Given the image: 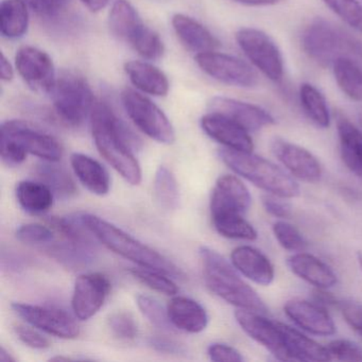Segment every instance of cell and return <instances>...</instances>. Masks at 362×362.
<instances>
[{
    "label": "cell",
    "mask_w": 362,
    "mask_h": 362,
    "mask_svg": "<svg viewBox=\"0 0 362 362\" xmlns=\"http://www.w3.org/2000/svg\"><path fill=\"white\" fill-rule=\"evenodd\" d=\"M93 139L99 153L130 185L141 182V168L133 153L137 139L107 103L97 101L90 113Z\"/></svg>",
    "instance_id": "obj_1"
},
{
    "label": "cell",
    "mask_w": 362,
    "mask_h": 362,
    "mask_svg": "<svg viewBox=\"0 0 362 362\" xmlns=\"http://www.w3.org/2000/svg\"><path fill=\"white\" fill-rule=\"evenodd\" d=\"M201 262L207 288L216 296L238 309L267 315L269 309L259 294L243 281L232 262L209 247H201Z\"/></svg>",
    "instance_id": "obj_2"
},
{
    "label": "cell",
    "mask_w": 362,
    "mask_h": 362,
    "mask_svg": "<svg viewBox=\"0 0 362 362\" xmlns=\"http://www.w3.org/2000/svg\"><path fill=\"white\" fill-rule=\"evenodd\" d=\"M80 217L93 236L117 255L143 268L153 269L166 273L169 276L183 279V271L168 258L137 240L111 222L92 214H82Z\"/></svg>",
    "instance_id": "obj_3"
},
{
    "label": "cell",
    "mask_w": 362,
    "mask_h": 362,
    "mask_svg": "<svg viewBox=\"0 0 362 362\" xmlns=\"http://www.w3.org/2000/svg\"><path fill=\"white\" fill-rule=\"evenodd\" d=\"M218 156L230 170L267 194L284 199L300 196V186L290 173L253 151H237L224 147L219 149Z\"/></svg>",
    "instance_id": "obj_4"
},
{
    "label": "cell",
    "mask_w": 362,
    "mask_h": 362,
    "mask_svg": "<svg viewBox=\"0 0 362 362\" xmlns=\"http://www.w3.org/2000/svg\"><path fill=\"white\" fill-rule=\"evenodd\" d=\"M302 46L305 54L323 67L332 66L339 59L362 60V41L322 18L313 21L305 29Z\"/></svg>",
    "instance_id": "obj_5"
},
{
    "label": "cell",
    "mask_w": 362,
    "mask_h": 362,
    "mask_svg": "<svg viewBox=\"0 0 362 362\" xmlns=\"http://www.w3.org/2000/svg\"><path fill=\"white\" fill-rule=\"evenodd\" d=\"M50 93L57 115L69 126H81L92 113L94 95L86 80L78 74H61Z\"/></svg>",
    "instance_id": "obj_6"
},
{
    "label": "cell",
    "mask_w": 362,
    "mask_h": 362,
    "mask_svg": "<svg viewBox=\"0 0 362 362\" xmlns=\"http://www.w3.org/2000/svg\"><path fill=\"white\" fill-rule=\"evenodd\" d=\"M122 100L129 117L144 134L165 145L175 143V132L170 120L149 98L126 88Z\"/></svg>",
    "instance_id": "obj_7"
},
{
    "label": "cell",
    "mask_w": 362,
    "mask_h": 362,
    "mask_svg": "<svg viewBox=\"0 0 362 362\" xmlns=\"http://www.w3.org/2000/svg\"><path fill=\"white\" fill-rule=\"evenodd\" d=\"M236 41L252 64L267 78L274 82L283 78V57L268 35L257 29L243 28L236 33Z\"/></svg>",
    "instance_id": "obj_8"
},
{
    "label": "cell",
    "mask_w": 362,
    "mask_h": 362,
    "mask_svg": "<svg viewBox=\"0 0 362 362\" xmlns=\"http://www.w3.org/2000/svg\"><path fill=\"white\" fill-rule=\"evenodd\" d=\"M1 139H10L26 150L27 153L48 162H59L63 148L58 139L25 120H8L1 124Z\"/></svg>",
    "instance_id": "obj_9"
},
{
    "label": "cell",
    "mask_w": 362,
    "mask_h": 362,
    "mask_svg": "<svg viewBox=\"0 0 362 362\" xmlns=\"http://www.w3.org/2000/svg\"><path fill=\"white\" fill-rule=\"evenodd\" d=\"M235 319L241 329L281 361H294L279 321L247 309H237Z\"/></svg>",
    "instance_id": "obj_10"
},
{
    "label": "cell",
    "mask_w": 362,
    "mask_h": 362,
    "mask_svg": "<svg viewBox=\"0 0 362 362\" xmlns=\"http://www.w3.org/2000/svg\"><path fill=\"white\" fill-rule=\"evenodd\" d=\"M196 62L209 77L228 86L252 88L259 81L257 74L247 63L228 54L203 52L197 54Z\"/></svg>",
    "instance_id": "obj_11"
},
{
    "label": "cell",
    "mask_w": 362,
    "mask_h": 362,
    "mask_svg": "<svg viewBox=\"0 0 362 362\" xmlns=\"http://www.w3.org/2000/svg\"><path fill=\"white\" fill-rule=\"evenodd\" d=\"M12 309L26 323L61 339H75L80 334L76 320L66 311L54 307L13 303Z\"/></svg>",
    "instance_id": "obj_12"
},
{
    "label": "cell",
    "mask_w": 362,
    "mask_h": 362,
    "mask_svg": "<svg viewBox=\"0 0 362 362\" xmlns=\"http://www.w3.org/2000/svg\"><path fill=\"white\" fill-rule=\"evenodd\" d=\"M111 292V281L103 273H86L77 277L74 286L71 307L76 317L86 321L105 305Z\"/></svg>",
    "instance_id": "obj_13"
},
{
    "label": "cell",
    "mask_w": 362,
    "mask_h": 362,
    "mask_svg": "<svg viewBox=\"0 0 362 362\" xmlns=\"http://www.w3.org/2000/svg\"><path fill=\"white\" fill-rule=\"evenodd\" d=\"M16 65L21 77L33 90L50 93L57 77L49 54L39 48L24 46L16 52Z\"/></svg>",
    "instance_id": "obj_14"
},
{
    "label": "cell",
    "mask_w": 362,
    "mask_h": 362,
    "mask_svg": "<svg viewBox=\"0 0 362 362\" xmlns=\"http://www.w3.org/2000/svg\"><path fill=\"white\" fill-rule=\"evenodd\" d=\"M271 150L294 179L306 183H317L321 180L323 173L321 164L305 148L276 137L271 143Z\"/></svg>",
    "instance_id": "obj_15"
},
{
    "label": "cell",
    "mask_w": 362,
    "mask_h": 362,
    "mask_svg": "<svg viewBox=\"0 0 362 362\" xmlns=\"http://www.w3.org/2000/svg\"><path fill=\"white\" fill-rule=\"evenodd\" d=\"M209 110L211 113L220 114L233 120L249 132L275 124L273 116L262 107L228 97H214L209 103Z\"/></svg>",
    "instance_id": "obj_16"
},
{
    "label": "cell",
    "mask_w": 362,
    "mask_h": 362,
    "mask_svg": "<svg viewBox=\"0 0 362 362\" xmlns=\"http://www.w3.org/2000/svg\"><path fill=\"white\" fill-rule=\"evenodd\" d=\"M284 311L294 324L308 334L321 337L336 334V324L327 308L317 303L293 298L285 303Z\"/></svg>",
    "instance_id": "obj_17"
},
{
    "label": "cell",
    "mask_w": 362,
    "mask_h": 362,
    "mask_svg": "<svg viewBox=\"0 0 362 362\" xmlns=\"http://www.w3.org/2000/svg\"><path fill=\"white\" fill-rule=\"evenodd\" d=\"M251 204V194L239 177L224 175L217 180L211 194V216L226 213L245 215Z\"/></svg>",
    "instance_id": "obj_18"
},
{
    "label": "cell",
    "mask_w": 362,
    "mask_h": 362,
    "mask_svg": "<svg viewBox=\"0 0 362 362\" xmlns=\"http://www.w3.org/2000/svg\"><path fill=\"white\" fill-rule=\"evenodd\" d=\"M203 131L214 141L228 149L252 152L254 143L249 131L217 113H209L201 119Z\"/></svg>",
    "instance_id": "obj_19"
},
{
    "label": "cell",
    "mask_w": 362,
    "mask_h": 362,
    "mask_svg": "<svg viewBox=\"0 0 362 362\" xmlns=\"http://www.w3.org/2000/svg\"><path fill=\"white\" fill-rule=\"evenodd\" d=\"M230 262L241 275L260 286H269L275 277L271 260L259 250L250 245H240L233 250Z\"/></svg>",
    "instance_id": "obj_20"
},
{
    "label": "cell",
    "mask_w": 362,
    "mask_h": 362,
    "mask_svg": "<svg viewBox=\"0 0 362 362\" xmlns=\"http://www.w3.org/2000/svg\"><path fill=\"white\" fill-rule=\"evenodd\" d=\"M290 271L303 281L321 289H329L338 283L332 268L320 258L305 252H296L287 259Z\"/></svg>",
    "instance_id": "obj_21"
},
{
    "label": "cell",
    "mask_w": 362,
    "mask_h": 362,
    "mask_svg": "<svg viewBox=\"0 0 362 362\" xmlns=\"http://www.w3.org/2000/svg\"><path fill=\"white\" fill-rule=\"evenodd\" d=\"M167 313L173 325L189 334H199L207 327L209 315L204 307L185 296H175L167 305Z\"/></svg>",
    "instance_id": "obj_22"
},
{
    "label": "cell",
    "mask_w": 362,
    "mask_h": 362,
    "mask_svg": "<svg viewBox=\"0 0 362 362\" xmlns=\"http://www.w3.org/2000/svg\"><path fill=\"white\" fill-rule=\"evenodd\" d=\"M171 23L180 41L190 52H197V54L215 52L221 46L211 31L184 14H175Z\"/></svg>",
    "instance_id": "obj_23"
},
{
    "label": "cell",
    "mask_w": 362,
    "mask_h": 362,
    "mask_svg": "<svg viewBox=\"0 0 362 362\" xmlns=\"http://www.w3.org/2000/svg\"><path fill=\"white\" fill-rule=\"evenodd\" d=\"M341 158L349 171L362 180V131L343 114L336 116Z\"/></svg>",
    "instance_id": "obj_24"
},
{
    "label": "cell",
    "mask_w": 362,
    "mask_h": 362,
    "mask_svg": "<svg viewBox=\"0 0 362 362\" xmlns=\"http://www.w3.org/2000/svg\"><path fill=\"white\" fill-rule=\"evenodd\" d=\"M124 71L133 86L145 94L156 97L168 94V78L154 65L141 61H130L124 64Z\"/></svg>",
    "instance_id": "obj_25"
},
{
    "label": "cell",
    "mask_w": 362,
    "mask_h": 362,
    "mask_svg": "<svg viewBox=\"0 0 362 362\" xmlns=\"http://www.w3.org/2000/svg\"><path fill=\"white\" fill-rule=\"evenodd\" d=\"M71 167L79 181L97 196H105L111 188L109 173L98 160L83 153L71 156Z\"/></svg>",
    "instance_id": "obj_26"
},
{
    "label": "cell",
    "mask_w": 362,
    "mask_h": 362,
    "mask_svg": "<svg viewBox=\"0 0 362 362\" xmlns=\"http://www.w3.org/2000/svg\"><path fill=\"white\" fill-rule=\"evenodd\" d=\"M279 323L294 361L319 362L332 360L326 346L320 344L296 328L291 327L283 322L279 321Z\"/></svg>",
    "instance_id": "obj_27"
},
{
    "label": "cell",
    "mask_w": 362,
    "mask_h": 362,
    "mask_svg": "<svg viewBox=\"0 0 362 362\" xmlns=\"http://www.w3.org/2000/svg\"><path fill=\"white\" fill-rule=\"evenodd\" d=\"M54 194L43 182L22 181L16 186V199L31 215H43L54 205Z\"/></svg>",
    "instance_id": "obj_28"
},
{
    "label": "cell",
    "mask_w": 362,
    "mask_h": 362,
    "mask_svg": "<svg viewBox=\"0 0 362 362\" xmlns=\"http://www.w3.org/2000/svg\"><path fill=\"white\" fill-rule=\"evenodd\" d=\"M144 25L141 16L129 1L117 0L114 3L110 12L109 26L116 37L129 44Z\"/></svg>",
    "instance_id": "obj_29"
},
{
    "label": "cell",
    "mask_w": 362,
    "mask_h": 362,
    "mask_svg": "<svg viewBox=\"0 0 362 362\" xmlns=\"http://www.w3.org/2000/svg\"><path fill=\"white\" fill-rule=\"evenodd\" d=\"M50 256L66 268L82 269L90 266L96 258V245L64 240L48 247Z\"/></svg>",
    "instance_id": "obj_30"
},
{
    "label": "cell",
    "mask_w": 362,
    "mask_h": 362,
    "mask_svg": "<svg viewBox=\"0 0 362 362\" xmlns=\"http://www.w3.org/2000/svg\"><path fill=\"white\" fill-rule=\"evenodd\" d=\"M35 175L61 200H69L77 194L78 188L73 177L66 169L57 166L56 162L40 163L35 168Z\"/></svg>",
    "instance_id": "obj_31"
},
{
    "label": "cell",
    "mask_w": 362,
    "mask_h": 362,
    "mask_svg": "<svg viewBox=\"0 0 362 362\" xmlns=\"http://www.w3.org/2000/svg\"><path fill=\"white\" fill-rule=\"evenodd\" d=\"M28 6L23 0H4L0 5V30L7 39H18L28 30Z\"/></svg>",
    "instance_id": "obj_32"
},
{
    "label": "cell",
    "mask_w": 362,
    "mask_h": 362,
    "mask_svg": "<svg viewBox=\"0 0 362 362\" xmlns=\"http://www.w3.org/2000/svg\"><path fill=\"white\" fill-rule=\"evenodd\" d=\"M334 79L351 100L362 103V65L355 59L343 58L332 65Z\"/></svg>",
    "instance_id": "obj_33"
},
{
    "label": "cell",
    "mask_w": 362,
    "mask_h": 362,
    "mask_svg": "<svg viewBox=\"0 0 362 362\" xmlns=\"http://www.w3.org/2000/svg\"><path fill=\"white\" fill-rule=\"evenodd\" d=\"M211 220L216 230L226 238L247 241L257 239V232L243 214H218L211 216Z\"/></svg>",
    "instance_id": "obj_34"
},
{
    "label": "cell",
    "mask_w": 362,
    "mask_h": 362,
    "mask_svg": "<svg viewBox=\"0 0 362 362\" xmlns=\"http://www.w3.org/2000/svg\"><path fill=\"white\" fill-rule=\"evenodd\" d=\"M300 105L307 117L319 128L326 129L330 124V114L327 103L319 90L309 83L300 88Z\"/></svg>",
    "instance_id": "obj_35"
},
{
    "label": "cell",
    "mask_w": 362,
    "mask_h": 362,
    "mask_svg": "<svg viewBox=\"0 0 362 362\" xmlns=\"http://www.w3.org/2000/svg\"><path fill=\"white\" fill-rule=\"evenodd\" d=\"M154 194L162 209L175 211L180 204V190L177 179L167 167L160 166L154 179Z\"/></svg>",
    "instance_id": "obj_36"
},
{
    "label": "cell",
    "mask_w": 362,
    "mask_h": 362,
    "mask_svg": "<svg viewBox=\"0 0 362 362\" xmlns=\"http://www.w3.org/2000/svg\"><path fill=\"white\" fill-rule=\"evenodd\" d=\"M129 45L143 58L147 60H158L164 54V44L160 35L149 27L144 26L133 37Z\"/></svg>",
    "instance_id": "obj_37"
},
{
    "label": "cell",
    "mask_w": 362,
    "mask_h": 362,
    "mask_svg": "<svg viewBox=\"0 0 362 362\" xmlns=\"http://www.w3.org/2000/svg\"><path fill=\"white\" fill-rule=\"evenodd\" d=\"M137 306L141 313L147 317L148 321L158 329L165 332H175V326L169 320L168 313L160 304L158 300L151 296L139 294L136 298Z\"/></svg>",
    "instance_id": "obj_38"
},
{
    "label": "cell",
    "mask_w": 362,
    "mask_h": 362,
    "mask_svg": "<svg viewBox=\"0 0 362 362\" xmlns=\"http://www.w3.org/2000/svg\"><path fill=\"white\" fill-rule=\"evenodd\" d=\"M133 276L139 279L141 283L145 284L150 289L160 293L166 294V296H175L179 291L177 284L169 279V275L160 271L153 270V269L141 268L133 269Z\"/></svg>",
    "instance_id": "obj_39"
},
{
    "label": "cell",
    "mask_w": 362,
    "mask_h": 362,
    "mask_svg": "<svg viewBox=\"0 0 362 362\" xmlns=\"http://www.w3.org/2000/svg\"><path fill=\"white\" fill-rule=\"evenodd\" d=\"M273 234L283 249L290 252H303L307 247V241L302 233L289 222L279 220L272 226Z\"/></svg>",
    "instance_id": "obj_40"
},
{
    "label": "cell",
    "mask_w": 362,
    "mask_h": 362,
    "mask_svg": "<svg viewBox=\"0 0 362 362\" xmlns=\"http://www.w3.org/2000/svg\"><path fill=\"white\" fill-rule=\"evenodd\" d=\"M343 22L362 33V5L357 0H323Z\"/></svg>",
    "instance_id": "obj_41"
},
{
    "label": "cell",
    "mask_w": 362,
    "mask_h": 362,
    "mask_svg": "<svg viewBox=\"0 0 362 362\" xmlns=\"http://www.w3.org/2000/svg\"><path fill=\"white\" fill-rule=\"evenodd\" d=\"M54 228L40 223L23 224L16 230V238L26 245H52L54 240Z\"/></svg>",
    "instance_id": "obj_42"
},
{
    "label": "cell",
    "mask_w": 362,
    "mask_h": 362,
    "mask_svg": "<svg viewBox=\"0 0 362 362\" xmlns=\"http://www.w3.org/2000/svg\"><path fill=\"white\" fill-rule=\"evenodd\" d=\"M107 324L114 336L120 340H134L139 334V326L134 317L127 311H116L112 313L107 320Z\"/></svg>",
    "instance_id": "obj_43"
},
{
    "label": "cell",
    "mask_w": 362,
    "mask_h": 362,
    "mask_svg": "<svg viewBox=\"0 0 362 362\" xmlns=\"http://www.w3.org/2000/svg\"><path fill=\"white\" fill-rule=\"evenodd\" d=\"M330 358L339 361L361 362L362 347L346 339H334L326 345Z\"/></svg>",
    "instance_id": "obj_44"
},
{
    "label": "cell",
    "mask_w": 362,
    "mask_h": 362,
    "mask_svg": "<svg viewBox=\"0 0 362 362\" xmlns=\"http://www.w3.org/2000/svg\"><path fill=\"white\" fill-rule=\"evenodd\" d=\"M341 315L351 329L362 338V304L354 300H341L339 304Z\"/></svg>",
    "instance_id": "obj_45"
},
{
    "label": "cell",
    "mask_w": 362,
    "mask_h": 362,
    "mask_svg": "<svg viewBox=\"0 0 362 362\" xmlns=\"http://www.w3.org/2000/svg\"><path fill=\"white\" fill-rule=\"evenodd\" d=\"M0 145H1V147H0L1 160H3L4 164L7 165V166H20L26 160L27 156H28L26 150L23 149L21 146H18L14 141L0 137Z\"/></svg>",
    "instance_id": "obj_46"
},
{
    "label": "cell",
    "mask_w": 362,
    "mask_h": 362,
    "mask_svg": "<svg viewBox=\"0 0 362 362\" xmlns=\"http://www.w3.org/2000/svg\"><path fill=\"white\" fill-rule=\"evenodd\" d=\"M148 344L154 351L160 353L169 354V355L182 356L187 354V349L185 345L180 343L179 341L173 340L165 336H151L148 339Z\"/></svg>",
    "instance_id": "obj_47"
},
{
    "label": "cell",
    "mask_w": 362,
    "mask_h": 362,
    "mask_svg": "<svg viewBox=\"0 0 362 362\" xmlns=\"http://www.w3.org/2000/svg\"><path fill=\"white\" fill-rule=\"evenodd\" d=\"M14 330L18 338L31 349H46L50 346L49 340L33 328L18 325L14 327Z\"/></svg>",
    "instance_id": "obj_48"
},
{
    "label": "cell",
    "mask_w": 362,
    "mask_h": 362,
    "mask_svg": "<svg viewBox=\"0 0 362 362\" xmlns=\"http://www.w3.org/2000/svg\"><path fill=\"white\" fill-rule=\"evenodd\" d=\"M262 206L269 215L279 219H286L291 215V205L285 202V199L274 194H264L262 198Z\"/></svg>",
    "instance_id": "obj_49"
},
{
    "label": "cell",
    "mask_w": 362,
    "mask_h": 362,
    "mask_svg": "<svg viewBox=\"0 0 362 362\" xmlns=\"http://www.w3.org/2000/svg\"><path fill=\"white\" fill-rule=\"evenodd\" d=\"M207 354L211 361L243 362L245 360L240 351L224 343H213L209 345Z\"/></svg>",
    "instance_id": "obj_50"
},
{
    "label": "cell",
    "mask_w": 362,
    "mask_h": 362,
    "mask_svg": "<svg viewBox=\"0 0 362 362\" xmlns=\"http://www.w3.org/2000/svg\"><path fill=\"white\" fill-rule=\"evenodd\" d=\"M328 289H321V288H315L313 292V302L317 303L321 306L328 308V307H339L341 300H337L336 296H332Z\"/></svg>",
    "instance_id": "obj_51"
},
{
    "label": "cell",
    "mask_w": 362,
    "mask_h": 362,
    "mask_svg": "<svg viewBox=\"0 0 362 362\" xmlns=\"http://www.w3.org/2000/svg\"><path fill=\"white\" fill-rule=\"evenodd\" d=\"M33 11L42 16H52L57 11L46 0H23Z\"/></svg>",
    "instance_id": "obj_52"
},
{
    "label": "cell",
    "mask_w": 362,
    "mask_h": 362,
    "mask_svg": "<svg viewBox=\"0 0 362 362\" xmlns=\"http://www.w3.org/2000/svg\"><path fill=\"white\" fill-rule=\"evenodd\" d=\"M0 76L3 81L7 82L11 81L14 77L13 67L4 54H1V61H0Z\"/></svg>",
    "instance_id": "obj_53"
},
{
    "label": "cell",
    "mask_w": 362,
    "mask_h": 362,
    "mask_svg": "<svg viewBox=\"0 0 362 362\" xmlns=\"http://www.w3.org/2000/svg\"><path fill=\"white\" fill-rule=\"evenodd\" d=\"M240 5L250 6V7H266V6H275L283 3L285 0H233Z\"/></svg>",
    "instance_id": "obj_54"
},
{
    "label": "cell",
    "mask_w": 362,
    "mask_h": 362,
    "mask_svg": "<svg viewBox=\"0 0 362 362\" xmlns=\"http://www.w3.org/2000/svg\"><path fill=\"white\" fill-rule=\"evenodd\" d=\"M90 12H99L109 5L111 0H80Z\"/></svg>",
    "instance_id": "obj_55"
},
{
    "label": "cell",
    "mask_w": 362,
    "mask_h": 362,
    "mask_svg": "<svg viewBox=\"0 0 362 362\" xmlns=\"http://www.w3.org/2000/svg\"><path fill=\"white\" fill-rule=\"evenodd\" d=\"M0 361L1 362H16V359L8 353L5 347L0 349Z\"/></svg>",
    "instance_id": "obj_56"
},
{
    "label": "cell",
    "mask_w": 362,
    "mask_h": 362,
    "mask_svg": "<svg viewBox=\"0 0 362 362\" xmlns=\"http://www.w3.org/2000/svg\"><path fill=\"white\" fill-rule=\"evenodd\" d=\"M50 6L54 8V9L58 10L59 8H61V6L65 3V0H46Z\"/></svg>",
    "instance_id": "obj_57"
},
{
    "label": "cell",
    "mask_w": 362,
    "mask_h": 362,
    "mask_svg": "<svg viewBox=\"0 0 362 362\" xmlns=\"http://www.w3.org/2000/svg\"><path fill=\"white\" fill-rule=\"evenodd\" d=\"M357 119L358 122H359V126L362 128V109H360L357 113Z\"/></svg>",
    "instance_id": "obj_58"
},
{
    "label": "cell",
    "mask_w": 362,
    "mask_h": 362,
    "mask_svg": "<svg viewBox=\"0 0 362 362\" xmlns=\"http://www.w3.org/2000/svg\"><path fill=\"white\" fill-rule=\"evenodd\" d=\"M357 259L358 262H359L360 268H361L362 270V252H359V253H358Z\"/></svg>",
    "instance_id": "obj_59"
}]
</instances>
